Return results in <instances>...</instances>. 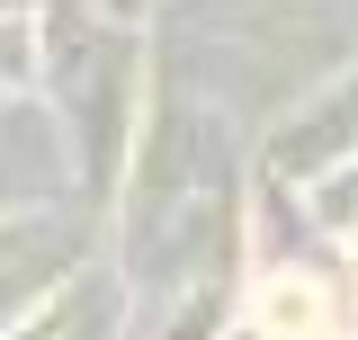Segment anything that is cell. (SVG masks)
<instances>
[{
  "label": "cell",
  "mask_w": 358,
  "mask_h": 340,
  "mask_svg": "<svg viewBox=\"0 0 358 340\" xmlns=\"http://www.w3.org/2000/svg\"><path fill=\"white\" fill-rule=\"evenodd\" d=\"M260 323H268V332H278V340H305L313 323H322V304H313L305 287H278V296L260 304Z\"/></svg>",
  "instance_id": "1"
}]
</instances>
